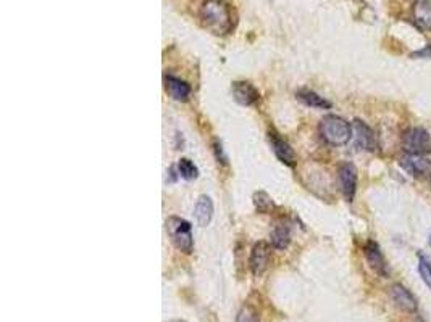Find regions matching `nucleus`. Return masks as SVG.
Segmentation results:
<instances>
[{"label": "nucleus", "mask_w": 431, "mask_h": 322, "mask_svg": "<svg viewBox=\"0 0 431 322\" xmlns=\"http://www.w3.org/2000/svg\"><path fill=\"white\" fill-rule=\"evenodd\" d=\"M202 24L213 34H228L235 26L230 5L223 0H205L201 7Z\"/></svg>", "instance_id": "nucleus-1"}, {"label": "nucleus", "mask_w": 431, "mask_h": 322, "mask_svg": "<svg viewBox=\"0 0 431 322\" xmlns=\"http://www.w3.org/2000/svg\"><path fill=\"white\" fill-rule=\"evenodd\" d=\"M320 135L333 147L346 145L352 138V126L346 120L336 115L324 116L320 123Z\"/></svg>", "instance_id": "nucleus-2"}, {"label": "nucleus", "mask_w": 431, "mask_h": 322, "mask_svg": "<svg viewBox=\"0 0 431 322\" xmlns=\"http://www.w3.org/2000/svg\"><path fill=\"white\" fill-rule=\"evenodd\" d=\"M402 150L407 155H416V157H423L426 153H431V135L423 128H409L402 133L401 138Z\"/></svg>", "instance_id": "nucleus-3"}, {"label": "nucleus", "mask_w": 431, "mask_h": 322, "mask_svg": "<svg viewBox=\"0 0 431 322\" xmlns=\"http://www.w3.org/2000/svg\"><path fill=\"white\" fill-rule=\"evenodd\" d=\"M167 232L172 238L173 245L183 253H191L194 242L191 234V224L181 218L172 216L167 219Z\"/></svg>", "instance_id": "nucleus-4"}, {"label": "nucleus", "mask_w": 431, "mask_h": 322, "mask_svg": "<svg viewBox=\"0 0 431 322\" xmlns=\"http://www.w3.org/2000/svg\"><path fill=\"white\" fill-rule=\"evenodd\" d=\"M338 180H339V187H341V192L344 195V198L347 202H352L354 197H356V190H357V168L352 163H342L338 169Z\"/></svg>", "instance_id": "nucleus-5"}, {"label": "nucleus", "mask_w": 431, "mask_h": 322, "mask_svg": "<svg viewBox=\"0 0 431 322\" xmlns=\"http://www.w3.org/2000/svg\"><path fill=\"white\" fill-rule=\"evenodd\" d=\"M389 296L391 300L394 301V305L397 308L405 311V313L414 314L419 311V303H416V299L414 294L404 287L402 284H394L389 287Z\"/></svg>", "instance_id": "nucleus-6"}, {"label": "nucleus", "mask_w": 431, "mask_h": 322, "mask_svg": "<svg viewBox=\"0 0 431 322\" xmlns=\"http://www.w3.org/2000/svg\"><path fill=\"white\" fill-rule=\"evenodd\" d=\"M352 134L356 139V145L358 149L367 150V152H376L378 140L373 131L360 120H356L352 124Z\"/></svg>", "instance_id": "nucleus-7"}, {"label": "nucleus", "mask_w": 431, "mask_h": 322, "mask_svg": "<svg viewBox=\"0 0 431 322\" xmlns=\"http://www.w3.org/2000/svg\"><path fill=\"white\" fill-rule=\"evenodd\" d=\"M401 166L415 179H431V161L416 155H409L401 160Z\"/></svg>", "instance_id": "nucleus-8"}, {"label": "nucleus", "mask_w": 431, "mask_h": 322, "mask_svg": "<svg viewBox=\"0 0 431 322\" xmlns=\"http://www.w3.org/2000/svg\"><path fill=\"white\" fill-rule=\"evenodd\" d=\"M363 252H365L367 263L370 265L372 269L375 271L378 276H383V277L389 276V267H387L386 265V260H385V256H383L380 245H378L375 240H368L365 243Z\"/></svg>", "instance_id": "nucleus-9"}, {"label": "nucleus", "mask_w": 431, "mask_h": 322, "mask_svg": "<svg viewBox=\"0 0 431 322\" xmlns=\"http://www.w3.org/2000/svg\"><path fill=\"white\" fill-rule=\"evenodd\" d=\"M268 263H270L268 243H265V242L255 243L254 248H252L250 260H249V266H250L252 274L254 276L264 274V271L266 269V267H268Z\"/></svg>", "instance_id": "nucleus-10"}, {"label": "nucleus", "mask_w": 431, "mask_h": 322, "mask_svg": "<svg viewBox=\"0 0 431 322\" xmlns=\"http://www.w3.org/2000/svg\"><path fill=\"white\" fill-rule=\"evenodd\" d=\"M231 92L235 100L241 105H252L259 100V92H257V89L250 84V82L237 81L232 84Z\"/></svg>", "instance_id": "nucleus-11"}, {"label": "nucleus", "mask_w": 431, "mask_h": 322, "mask_svg": "<svg viewBox=\"0 0 431 322\" xmlns=\"http://www.w3.org/2000/svg\"><path fill=\"white\" fill-rule=\"evenodd\" d=\"M270 142H271V147H273L275 155L283 161L284 164L293 166L295 163V155L293 152V149H291L289 144L284 142L278 134L270 133Z\"/></svg>", "instance_id": "nucleus-12"}, {"label": "nucleus", "mask_w": 431, "mask_h": 322, "mask_svg": "<svg viewBox=\"0 0 431 322\" xmlns=\"http://www.w3.org/2000/svg\"><path fill=\"white\" fill-rule=\"evenodd\" d=\"M165 87H167V92L174 100L186 102L189 95H191V87H189L187 82L178 79L174 76L165 77Z\"/></svg>", "instance_id": "nucleus-13"}, {"label": "nucleus", "mask_w": 431, "mask_h": 322, "mask_svg": "<svg viewBox=\"0 0 431 322\" xmlns=\"http://www.w3.org/2000/svg\"><path fill=\"white\" fill-rule=\"evenodd\" d=\"M412 15L421 29L431 31V0H416L412 8Z\"/></svg>", "instance_id": "nucleus-14"}, {"label": "nucleus", "mask_w": 431, "mask_h": 322, "mask_svg": "<svg viewBox=\"0 0 431 322\" xmlns=\"http://www.w3.org/2000/svg\"><path fill=\"white\" fill-rule=\"evenodd\" d=\"M194 214H196V219L197 222L201 224V226H207L208 222L212 221V216H213V203L210 197H207V195H201L196 203V209H194Z\"/></svg>", "instance_id": "nucleus-15"}, {"label": "nucleus", "mask_w": 431, "mask_h": 322, "mask_svg": "<svg viewBox=\"0 0 431 322\" xmlns=\"http://www.w3.org/2000/svg\"><path fill=\"white\" fill-rule=\"evenodd\" d=\"M270 243L276 250H284L289 245V229L284 224H278L270 234Z\"/></svg>", "instance_id": "nucleus-16"}, {"label": "nucleus", "mask_w": 431, "mask_h": 322, "mask_svg": "<svg viewBox=\"0 0 431 322\" xmlns=\"http://www.w3.org/2000/svg\"><path fill=\"white\" fill-rule=\"evenodd\" d=\"M297 99L302 100L305 105L313 106V108H323V110L331 108V104H329L328 100H324L323 97H320L312 91H300L297 94Z\"/></svg>", "instance_id": "nucleus-17"}, {"label": "nucleus", "mask_w": 431, "mask_h": 322, "mask_svg": "<svg viewBox=\"0 0 431 322\" xmlns=\"http://www.w3.org/2000/svg\"><path fill=\"white\" fill-rule=\"evenodd\" d=\"M178 173L183 179L192 180L199 176V169L196 168V164H194L191 160L183 158V160H179V163H178Z\"/></svg>", "instance_id": "nucleus-18"}, {"label": "nucleus", "mask_w": 431, "mask_h": 322, "mask_svg": "<svg viewBox=\"0 0 431 322\" xmlns=\"http://www.w3.org/2000/svg\"><path fill=\"white\" fill-rule=\"evenodd\" d=\"M419 272L421 281L431 290V260L426 255H423V253H419Z\"/></svg>", "instance_id": "nucleus-19"}, {"label": "nucleus", "mask_w": 431, "mask_h": 322, "mask_svg": "<svg viewBox=\"0 0 431 322\" xmlns=\"http://www.w3.org/2000/svg\"><path fill=\"white\" fill-rule=\"evenodd\" d=\"M236 322H260V319H259V314H257V311L252 308V306L246 305V306H242L239 313H237Z\"/></svg>", "instance_id": "nucleus-20"}, {"label": "nucleus", "mask_w": 431, "mask_h": 322, "mask_svg": "<svg viewBox=\"0 0 431 322\" xmlns=\"http://www.w3.org/2000/svg\"><path fill=\"white\" fill-rule=\"evenodd\" d=\"M254 203H255L257 209H259V211H262V213L268 211L270 208H273V203H271L268 195L264 193V192H259V193L254 195Z\"/></svg>", "instance_id": "nucleus-21"}, {"label": "nucleus", "mask_w": 431, "mask_h": 322, "mask_svg": "<svg viewBox=\"0 0 431 322\" xmlns=\"http://www.w3.org/2000/svg\"><path fill=\"white\" fill-rule=\"evenodd\" d=\"M412 57L414 58H431V46H426L425 48H421V50L412 53Z\"/></svg>", "instance_id": "nucleus-22"}, {"label": "nucleus", "mask_w": 431, "mask_h": 322, "mask_svg": "<svg viewBox=\"0 0 431 322\" xmlns=\"http://www.w3.org/2000/svg\"><path fill=\"white\" fill-rule=\"evenodd\" d=\"M169 322H184V321H169Z\"/></svg>", "instance_id": "nucleus-23"}, {"label": "nucleus", "mask_w": 431, "mask_h": 322, "mask_svg": "<svg viewBox=\"0 0 431 322\" xmlns=\"http://www.w3.org/2000/svg\"><path fill=\"white\" fill-rule=\"evenodd\" d=\"M430 184H431V179H430Z\"/></svg>", "instance_id": "nucleus-24"}, {"label": "nucleus", "mask_w": 431, "mask_h": 322, "mask_svg": "<svg viewBox=\"0 0 431 322\" xmlns=\"http://www.w3.org/2000/svg\"><path fill=\"white\" fill-rule=\"evenodd\" d=\"M430 240H431V238H430Z\"/></svg>", "instance_id": "nucleus-25"}]
</instances>
